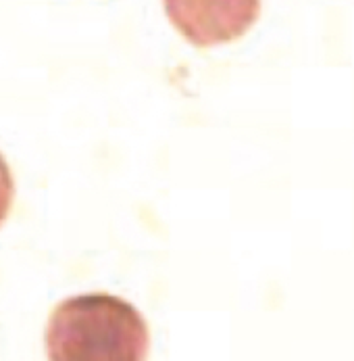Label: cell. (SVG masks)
Segmentation results:
<instances>
[{
  "mask_svg": "<svg viewBox=\"0 0 354 361\" xmlns=\"http://www.w3.org/2000/svg\"><path fill=\"white\" fill-rule=\"evenodd\" d=\"M148 326L134 305L110 295L63 301L46 328L54 361H140L148 353Z\"/></svg>",
  "mask_w": 354,
  "mask_h": 361,
  "instance_id": "obj_1",
  "label": "cell"
},
{
  "mask_svg": "<svg viewBox=\"0 0 354 361\" xmlns=\"http://www.w3.org/2000/svg\"><path fill=\"white\" fill-rule=\"evenodd\" d=\"M165 11L186 40L206 49L246 34L260 0H165Z\"/></svg>",
  "mask_w": 354,
  "mask_h": 361,
  "instance_id": "obj_2",
  "label": "cell"
},
{
  "mask_svg": "<svg viewBox=\"0 0 354 361\" xmlns=\"http://www.w3.org/2000/svg\"><path fill=\"white\" fill-rule=\"evenodd\" d=\"M15 199V182H13V173L8 169V163L4 161V157L0 155V226L4 224V219L11 213Z\"/></svg>",
  "mask_w": 354,
  "mask_h": 361,
  "instance_id": "obj_3",
  "label": "cell"
}]
</instances>
